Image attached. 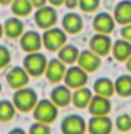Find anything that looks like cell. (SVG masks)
<instances>
[{"label": "cell", "mask_w": 131, "mask_h": 134, "mask_svg": "<svg viewBox=\"0 0 131 134\" xmlns=\"http://www.w3.org/2000/svg\"><path fill=\"white\" fill-rule=\"evenodd\" d=\"M13 103L17 110L20 112H32V109L35 108V105L38 103V94L35 90L29 87H24L20 90H15L14 95H13Z\"/></svg>", "instance_id": "obj_1"}, {"label": "cell", "mask_w": 131, "mask_h": 134, "mask_svg": "<svg viewBox=\"0 0 131 134\" xmlns=\"http://www.w3.org/2000/svg\"><path fill=\"white\" fill-rule=\"evenodd\" d=\"M42 43H43V48L49 52H57L67 43V34L63 28H59L54 25V27L43 31Z\"/></svg>", "instance_id": "obj_2"}, {"label": "cell", "mask_w": 131, "mask_h": 134, "mask_svg": "<svg viewBox=\"0 0 131 134\" xmlns=\"http://www.w3.org/2000/svg\"><path fill=\"white\" fill-rule=\"evenodd\" d=\"M32 115H33L35 121L50 124L57 119L59 108L50 99H41V100H38L35 108L32 109Z\"/></svg>", "instance_id": "obj_3"}, {"label": "cell", "mask_w": 131, "mask_h": 134, "mask_svg": "<svg viewBox=\"0 0 131 134\" xmlns=\"http://www.w3.org/2000/svg\"><path fill=\"white\" fill-rule=\"evenodd\" d=\"M46 66H48V59L41 52L27 53V56L22 60V67L29 74V77H41V75H43Z\"/></svg>", "instance_id": "obj_4"}, {"label": "cell", "mask_w": 131, "mask_h": 134, "mask_svg": "<svg viewBox=\"0 0 131 134\" xmlns=\"http://www.w3.org/2000/svg\"><path fill=\"white\" fill-rule=\"evenodd\" d=\"M57 18H59V14L56 11V8L53 6H43L41 8H36V11L33 13V21L35 24L39 27L41 29H49L56 25L57 23Z\"/></svg>", "instance_id": "obj_5"}, {"label": "cell", "mask_w": 131, "mask_h": 134, "mask_svg": "<svg viewBox=\"0 0 131 134\" xmlns=\"http://www.w3.org/2000/svg\"><path fill=\"white\" fill-rule=\"evenodd\" d=\"M61 134H85L87 133V120L81 115L71 113L67 115L60 123Z\"/></svg>", "instance_id": "obj_6"}, {"label": "cell", "mask_w": 131, "mask_h": 134, "mask_svg": "<svg viewBox=\"0 0 131 134\" xmlns=\"http://www.w3.org/2000/svg\"><path fill=\"white\" fill-rule=\"evenodd\" d=\"M64 84L70 90H77V88L85 87L88 82V73L85 70H82L78 64L74 66L71 64L70 67H67L66 75H64Z\"/></svg>", "instance_id": "obj_7"}, {"label": "cell", "mask_w": 131, "mask_h": 134, "mask_svg": "<svg viewBox=\"0 0 131 134\" xmlns=\"http://www.w3.org/2000/svg\"><path fill=\"white\" fill-rule=\"evenodd\" d=\"M29 74L25 71V69L22 66H15L11 67L6 74V81L7 85L13 88V90H20V88L28 87L29 82Z\"/></svg>", "instance_id": "obj_8"}, {"label": "cell", "mask_w": 131, "mask_h": 134, "mask_svg": "<svg viewBox=\"0 0 131 134\" xmlns=\"http://www.w3.org/2000/svg\"><path fill=\"white\" fill-rule=\"evenodd\" d=\"M112 45H113L112 38H110V35H106V34L96 32L89 39V49L95 54H98L99 57L107 56L112 52Z\"/></svg>", "instance_id": "obj_9"}, {"label": "cell", "mask_w": 131, "mask_h": 134, "mask_svg": "<svg viewBox=\"0 0 131 134\" xmlns=\"http://www.w3.org/2000/svg\"><path fill=\"white\" fill-rule=\"evenodd\" d=\"M42 46V34L38 31H25L20 38V48L25 53H33V52H41Z\"/></svg>", "instance_id": "obj_10"}, {"label": "cell", "mask_w": 131, "mask_h": 134, "mask_svg": "<svg viewBox=\"0 0 131 134\" xmlns=\"http://www.w3.org/2000/svg\"><path fill=\"white\" fill-rule=\"evenodd\" d=\"M113 121L106 116H92L87 123V131L89 134H112L113 131Z\"/></svg>", "instance_id": "obj_11"}, {"label": "cell", "mask_w": 131, "mask_h": 134, "mask_svg": "<svg viewBox=\"0 0 131 134\" xmlns=\"http://www.w3.org/2000/svg\"><path fill=\"white\" fill-rule=\"evenodd\" d=\"M92 27H94L95 32L110 35V34L115 31L116 20H115V17L112 14H109V13L99 11V13H96L94 20H92Z\"/></svg>", "instance_id": "obj_12"}, {"label": "cell", "mask_w": 131, "mask_h": 134, "mask_svg": "<svg viewBox=\"0 0 131 134\" xmlns=\"http://www.w3.org/2000/svg\"><path fill=\"white\" fill-rule=\"evenodd\" d=\"M77 64L81 67L82 70H85L88 74L95 73V71L100 67V64H102V57H99L98 54H95L91 49H84V50H79Z\"/></svg>", "instance_id": "obj_13"}, {"label": "cell", "mask_w": 131, "mask_h": 134, "mask_svg": "<svg viewBox=\"0 0 131 134\" xmlns=\"http://www.w3.org/2000/svg\"><path fill=\"white\" fill-rule=\"evenodd\" d=\"M67 67L60 59H50L48 60V66L45 70V77L50 84H60L64 80Z\"/></svg>", "instance_id": "obj_14"}, {"label": "cell", "mask_w": 131, "mask_h": 134, "mask_svg": "<svg viewBox=\"0 0 131 134\" xmlns=\"http://www.w3.org/2000/svg\"><path fill=\"white\" fill-rule=\"evenodd\" d=\"M61 28L66 31V34H71V35L79 34L84 28L82 17L75 11L66 13L61 18Z\"/></svg>", "instance_id": "obj_15"}, {"label": "cell", "mask_w": 131, "mask_h": 134, "mask_svg": "<svg viewBox=\"0 0 131 134\" xmlns=\"http://www.w3.org/2000/svg\"><path fill=\"white\" fill-rule=\"evenodd\" d=\"M110 110H112L110 98L94 94L89 105H88V112H89L92 116H106L110 113Z\"/></svg>", "instance_id": "obj_16"}, {"label": "cell", "mask_w": 131, "mask_h": 134, "mask_svg": "<svg viewBox=\"0 0 131 134\" xmlns=\"http://www.w3.org/2000/svg\"><path fill=\"white\" fill-rule=\"evenodd\" d=\"M71 95H73V92L66 84H57L50 91V100L57 108H66L71 103Z\"/></svg>", "instance_id": "obj_17"}, {"label": "cell", "mask_w": 131, "mask_h": 134, "mask_svg": "<svg viewBox=\"0 0 131 134\" xmlns=\"http://www.w3.org/2000/svg\"><path fill=\"white\" fill-rule=\"evenodd\" d=\"M3 31L8 39H20L24 34V23L20 17H10L3 23Z\"/></svg>", "instance_id": "obj_18"}, {"label": "cell", "mask_w": 131, "mask_h": 134, "mask_svg": "<svg viewBox=\"0 0 131 134\" xmlns=\"http://www.w3.org/2000/svg\"><path fill=\"white\" fill-rule=\"evenodd\" d=\"M113 17L116 24H131V0H120L113 8Z\"/></svg>", "instance_id": "obj_19"}, {"label": "cell", "mask_w": 131, "mask_h": 134, "mask_svg": "<svg viewBox=\"0 0 131 134\" xmlns=\"http://www.w3.org/2000/svg\"><path fill=\"white\" fill-rule=\"evenodd\" d=\"M92 96H94V92H92L87 85L81 87V88H77V90H74L73 95H71V103H73L77 109H85V108H88V105H89Z\"/></svg>", "instance_id": "obj_20"}, {"label": "cell", "mask_w": 131, "mask_h": 134, "mask_svg": "<svg viewBox=\"0 0 131 134\" xmlns=\"http://www.w3.org/2000/svg\"><path fill=\"white\" fill-rule=\"evenodd\" d=\"M112 56L117 62H124L131 56V42L124 39H117L112 45Z\"/></svg>", "instance_id": "obj_21"}, {"label": "cell", "mask_w": 131, "mask_h": 134, "mask_svg": "<svg viewBox=\"0 0 131 134\" xmlns=\"http://www.w3.org/2000/svg\"><path fill=\"white\" fill-rule=\"evenodd\" d=\"M95 95L106 96V98H112L115 94V82L107 77H100L94 82V88H92Z\"/></svg>", "instance_id": "obj_22"}, {"label": "cell", "mask_w": 131, "mask_h": 134, "mask_svg": "<svg viewBox=\"0 0 131 134\" xmlns=\"http://www.w3.org/2000/svg\"><path fill=\"white\" fill-rule=\"evenodd\" d=\"M78 54H79L78 48L75 45H70V43H66L61 49L57 50V59H60L66 66H71L74 63H77Z\"/></svg>", "instance_id": "obj_23"}, {"label": "cell", "mask_w": 131, "mask_h": 134, "mask_svg": "<svg viewBox=\"0 0 131 134\" xmlns=\"http://www.w3.org/2000/svg\"><path fill=\"white\" fill-rule=\"evenodd\" d=\"M115 94L121 98L131 96V74H121L115 81Z\"/></svg>", "instance_id": "obj_24"}, {"label": "cell", "mask_w": 131, "mask_h": 134, "mask_svg": "<svg viewBox=\"0 0 131 134\" xmlns=\"http://www.w3.org/2000/svg\"><path fill=\"white\" fill-rule=\"evenodd\" d=\"M11 13L14 14L15 17H27L32 13V4H31V0H13L11 4Z\"/></svg>", "instance_id": "obj_25"}, {"label": "cell", "mask_w": 131, "mask_h": 134, "mask_svg": "<svg viewBox=\"0 0 131 134\" xmlns=\"http://www.w3.org/2000/svg\"><path fill=\"white\" fill-rule=\"evenodd\" d=\"M17 109L13 103V100L3 99L0 100V123H8L14 119Z\"/></svg>", "instance_id": "obj_26"}, {"label": "cell", "mask_w": 131, "mask_h": 134, "mask_svg": "<svg viewBox=\"0 0 131 134\" xmlns=\"http://www.w3.org/2000/svg\"><path fill=\"white\" fill-rule=\"evenodd\" d=\"M116 129L121 133H127L131 130V115H127V113H123V115H119L116 117L115 121Z\"/></svg>", "instance_id": "obj_27"}, {"label": "cell", "mask_w": 131, "mask_h": 134, "mask_svg": "<svg viewBox=\"0 0 131 134\" xmlns=\"http://www.w3.org/2000/svg\"><path fill=\"white\" fill-rule=\"evenodd\" d=\"M100 6V0H78V8L84 13H95Z\"/></svg>", "instance_id": "obj_28"}, {"label": "cell", "mask_w": 131, "mask_h": 134, "mask_svg": "<svg viewBox=\"0 0 131 134\" xmlns=\"http://www.w3.org/2000/svg\"><path fill=\"white\" fill-rule=\"evenodd\" d=\"M11 63V52L6 45H0V70L6 69Z\"/></svg>", "instance_id": "obj_29"}, {"label": "cell", "mask_w": 131, "mask_h": 134, "mask_svg": "<svg viewBox=\"0 0 131 134\" xmlns=\"http://www.w3.org/2000/svg\"><path fill=\"white\" fill-rule=\"evenodd\" d=\"M50 124L41 123V121H35L28 130V134H50Z\"/></svg>", "instance_id": "obj_30"}, {"label": "cell", "mask_w": 131, "mask_h": 134, "mask_svg": "<svg viewBox=\"0 0 131 134\" xmlns=\"http://www.w3.org/2000/svg\"><path fill=\"white\" fill-rule=\"evenodd\" d=\"M120 36H121V39L131 42V24L121 25V29H120Z\"/></svg>", "instance_id": "obj_31"}, {"label": "cell", "mask_w": 131, "mask_h": 134, "mask_svg": "<svg viewBox=\"0 0 131 134\" xmlns=\"http://www.w3.org/2000/svg\"><path fill=\"white\" fill-rule=\"evenodd\" d=\"M63 6H66L69 10H74V8L78 7V0H64Z\"/></svg>", "instance_id": "obj_32"}, {"label": "cell", "mask_w": 131, "mask_h": 134, "mask_svg": "<svg viewBox=\"0 0 131 134\" xmlns=\"http://www.w3.org/2000/svg\"><path fill=\"white\" fill-rule=\"evenodd\" d=\"M31 4L33 8H41L48 4V0H31Z\"/></svg>", "instance_id": "obj_33"}, {"label": "cell", "mask_w": 131, "mask_h": 134, "mask_svg": "<svg viewBox=\"0 0 131 134\" xmlns=\"http://www.w3.org/2000/svg\"><path fill=\"white\" fill-rule=\"evenodd\" d=\"M7 134H28V133L25 131L24 129H21V127H14V129H11Z\"/></svg>", "instance_id": "obj_34"}, {"label": "cell", "mask_w": 131, "mask_h": 134, "mask_svg": "<svg viewBox=\"0 0 131 134\" xmlns=\"http://www.w3.org/2000/svg\"><path fill=\"white\" fill-rule=\"evenodd\" d=\"M48 3L53 7H59V6H63V4H64V0H48Z\"/></svg>", "instance_id": "obj_35"}, {"label": "cell", "mask_w": 131, "mask_h": 134, "mask_svg": "<svg viewBox=\"0 0 131 134\" xmlns=\"http://www.w3.org/2000/svg\"><path fill=\"white\" fill-rule=\"evenodd\" d=\"M126 69H127L128 73L131 74V56L127 59V60H126Z\"/></svg>", "instance_id": "obj_36"}, {"label": "cell", "mask_w": 131, "mask_h": 134, "mask_svg": "<svg viewBox=\"0 0 131 134\" xmlns=\"http://www.w3.org/2000/svg\"><path fill=\"white\" fill-rule=\"evenodd\" d=\"M13 0H0V4H3V6H7V4H11Z\"/></svg>", "instance_id": "obj_37"}, {"label": "cell", "mask_w": 131, "mask_h": 134, "mask_svg": "<svg viewBox=\"0 0 131 134\" xmlns=\"http://www.w3.org/2000/svg\"><path fill=\"white\" fill-rule=\"evenodd\" d=\"M4 35V31H3V24H0V39H2V36Z\"/></svg>", "instance_id": "obj_38"}, {"label": "cell", "mask_w": 131, "mask_h": 134, "mask_svg": "<svg viewBox=\"0 0 131 134\" xmlns=\"http://www.w3.org/2000/svg\"><path fill=\"white\" fill-rule=\"evenodd\" d=\"M0 94H2V82H0Z\"/></svg>", "instance_id": "obj_39"}, {"label": "cell", "mask_w": 131, "mask_h": 134, "mask_svg": "<svg viewBox=\"0 0 131 134\" xmlns=\"http://www.w3.org/2000/svg\"><path fill=\"white\" fill-rule=\"evenodd\" d=\"M130 115H131V113H130Z\"/></svg>", "instance_id": "obj_40"}]
</instances>
